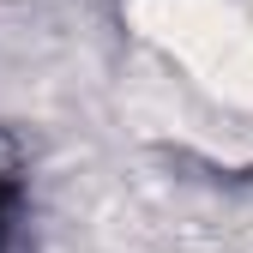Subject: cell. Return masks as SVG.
Here are the masks:
<instances>
[{
	"mask_svg": "<svg viewBox=\"0 0 253 253\" xmlns=\"http://www.w3.org/2000/svg\"><path fill=\"white\" fill-rule=\"evenodd\" d=\"M37 241V169L24 145L0 126V253H30Z\"/></svg>",
	"mask_w": 253,
	"mask_h": 253,
	"instance_id": "1",
	"label": "cell"
}]
</instances>
